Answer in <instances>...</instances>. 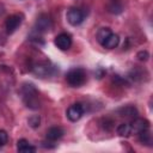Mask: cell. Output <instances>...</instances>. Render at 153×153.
I'll return each instance as SVG.
<instances>
[{
  "mask_svg": "<svg viewBox=\"0 0 153 153\" xmlns=\"http://www.w3.org/2000/svg\"><path fill=\"white\" fill-rule=\"evenodd\" d=\"M22 93H23V100L27 108L32 110H36L39 108L37 90L32 84H24V86L22 87Z\"/></svg>",
  "mask_w": 153,
  "mask_h": 153,
  "instance_id": "obj_1",
  "label": "cell"
},
{
  "mask_svg": "<svg viewBox=\"0 0 153 153\" xmlns=\"http://www.w3.org/2000/svg\"><path fill=\"white\" fill-rule=\"evenodd\" d=\"M67 82L73 87H80L86 82V72L82 68H73L66 74Z\"/></svg>",
  "mask_w": 153,
  "mask_h": 153,
  "instance_id": "obj_2",
  "label": "cell"
},
{
  "mask_svg": "<svg viewBox=\"0 0 153 153\" xmlns=\"http://www.w3.org/2000/svg\"><path fill=\"white\" fill-rule=\"evenodd\" d=\"M66 18H67V22L73 25V26H76V25H80L84 19H85V13L80 10V8H76V7H72L68 10L67 14H66Z\"/></svg>",
  "mask_w": 153,
  "mask_h": 153,
  "instance_id": "obj_3",
  "label": "cell"
},
{
  "mask_svg": "<svg viewBox=\"0 0 153 153\" xmlns=\"http://www.w3.org/2000/svg\"><path fill=\"white\" fill-rule=\"evenodd\" d=\"M51 19L49 16L47 14H39L36 19V23H35V30L38 32V33H43V32H48L50 29H51Z\"/></svg>",
  "mask_w": 153,
  "mask_h": 153,
  "instance_id": "obj_4",
  "label": "cell"
},
{
  "mask_svg": "<svg viewBox=\"0 0 153 153\" xmlns=\"http://www.w3.org/2000/svg\"><path fill=\"white\" fill-rule=\"evenodd\" d=\"M31 71L35 75L37 76H41V78H45V76H49L54 73V67L50 66L49 63H45V62H39V63H36L31 67Z\"/></svg>",
  "mask_w": 153,
  "mask_h": 153,
  "instance_id": "obj_5",
  "label": "cell"
},
{
  "mask_svg": "<svg viewBox=\"0 0 153 153\" xmlns=\"http://www.w3.org/2000/svg\"><path fill=\"white\" fill-rule=\"evenodd\" d=\"M84 114V106L80 104V103H75V104H72L67 111H66V115H67V118L72 122H76L81 118Z\"/></svg>",
  "mask_w": 153,
  "mask_h": 153,
  "instance_id": "obj_6",
  "label": "cell"
},
{
  "mask_svg": "<svg viewBox=\"0 0 153 153\" xmlns=\"http://www.w3.org/2000/svg\"><path fill=\"white\" fill-rule=\"evenodd\" d=\"M55 44L61 50H68L72 45V37L67 32H62L55 37Z\"/></svg>",
  "mask_w": 153,
  "mask_h": 153,
  "instance_id": "obj_7",
  "label": "cell"
},
{
  "mask_svg": "<svg viewBox=\"0 0 153 153\" xmlns=\"http://www.w3.org/2000/svg\"><path fill=\"white\" fill-rule=\"evenodd\" d=\"M22 20L23 19H22L20 14H12V16H10L6 19V23H5L7 33H13L19 27V25L22 24Z\"/></svg>",
  "mask_w": 153,
  "mask_h": 153,
  "instance_id": "obj_8",
  "label": "cell"
},
{
  "mask_svg": "<svg viewBox=\"0 0 153 153\" xmlns=\"http://www.w3.org/2000/svg\"><path fill=\"white\" fill-rule=\"evenodd\" d=\"M130 124V131L131 134H139L140 131L147 130L149 128V122L145 118H134V121Z\"/></svg>",
  "mask_w": 153,
  "mask_h": 153,
  "instance_id": "obj_9",
  "label": "cell"
},
{
  "mask_svg": "<svg viewBox=\"0 0 153 153\" xmlns=\"http://www.w3.org/2000/svg\"><path fill=\"white\" fill-rule=\"evenodd\" d=\"M118 43H120V37H118L116 33L111 32V33L100 43V45L104 47V48H106V49H114V48H116V47L118 45Z\"/></svg>",
  "mask_w": 153,
  "mask_h": 153,
  "instance_id": "obj_10",
  "label": "cell"
},
{
  "mask_svg": "<svg viewBox=\"0 0 153 153\" xmlns=\"http://www.w3.org/2000/svg\"><path fill=\"white\" fill-rule=\"evenodd\" d=\"M47 140L49 141H57L63 136V129L61 127H51L47 130Z\"/></svg>",
  "mask_w": 153,
  "mask_h": 153,
  "instance_id": "obj_11",
  "label": "cell"
},
{
  "mask_svg": "<svg viewBox=\"0 0 153 153\" xmlns=\"http://www.w3.org/2000/svg\"><path fill=\"white\" fill-rule=\"evenodd\" d=\"M17 149H18V152H22V153H33V152H36V147H33L25 139L18 140V142H17Z\"/></svg>",
  "mask_w": 153,
  "mask_h": 153,
  "instance_id": "obj_12",
  "label": "cell"
},
{
  "mask_svg": "<svg viewBox=\"0 0 153 153\" xmlns=\"http://www.w3.org/2000/svg\"><path fill=\"white\" fill-rule=\"evenodd\" d=\"M121 116H123V117H127V118H136V116H137V109L135 108V106H133V105H127V106H123V108H121V109H118V111H117Z\"/></svg>",
  "mask_w": 153,
  "mask_h": 153,
  "instance_id": "obj_13",
  "label": "cell"
},
{
  "mask_svg": "<svg viewBox=\"0 0 153 153\" xmlns=\"http://www.w3.org/2000/svg\"><path fill=\"white\" fill-rule=\"evenodd\" d=\"M139 140H140V142L143 143V145L152 146V135H151V133L148 131V129L139 133Z\"/></svg>",
  "mask_w": 153,
  "mask_h": 153,
  "instance_id": "obj_14",
  "label": "cell"
},
{
  "mask_svg": "<svg viewBox=\"0 0 153 153\" xmlns=\"http://www.w3.org/2000/svg\"><path fill=\"white\" fill-rule=\"evenodd\" d=\"M117 134L121 135V136H129L131 134L130 131V124L129 123H121L118 127H117Z\"/></svg>",
  "mask_w": 153,
  "mask_h": 153,
  "instance_id": "obj_15",
  "label": "cell"
},
{
  "mask_svg": "<svg viewBox=\"0 0 153 153\" xmlns=\"http://www.w3.org/2000/svg\"><path fill=\"white\" fill-rule=\"evenodd\" d=\"M111 32H112V31H111L109 27H100V29L98 30V32H97V36H96V37H97V41L99 42V44H100Z\"/></svg>",
  "mask_w": 153,
  "mask_h": 153,
  "instance_id": "obj_16",
  "label": "cell"
},
{
  "mask_svg": "<svg viewBox=\"0 0 153 153\" xmlns=\"http://www.w3.org/2000/svg\"><path fill=\"white\" fill-rule=\"evenodd\" d=\"M27 123H29V126H30L31 128L36 129V128H38V127H39V123H41V117H39L38 115H32V116H30V117H29Z\"/></svg>",
  "mask_w": 153,
  "mask_h": 153,
  "instance_id": "obj_17",
  "label": "cell"
},
{
  "mask_svg": "<svg viewBox=\"0 0 153 153\" xmlns=\"http://www.w3.org/2000/svg\"><path fill=\"white\" fill-rule=\"evenodd\" d=\"M109 11L111 13H120L122 11V5L118 4L117 1H112V4L109 6Z\"/></svg>",
  "mask_w": 153,
  "mask_h": 153,
  "instance_id": "obj_18",
  "label": "cell"
},
{
  "mask_svg": "<svg viewBox=\"0 0 153 153\" xmlns=\"http://www.w3.org/2000/svg\"><path fill=\"white\" fill-rule=\"evenodd\" d=\"M7 141H8V134L5 130L0 129V147L5 146L7 143Z\"/></svg>",
  "mask_w": 153,
  "mask_h": 153,
  "instance_id": "obj_19",
  "label": "cell"
},
{
  "mask_svg": "<svg viewBox=\"0 0 153 153\" xmlns=\"http://www.w3.org/2000/svg\"><path fill=\"white\" fill-rule=\"evenodd\" d=\"M136 56H137V59H139L140 61H147L148 57H149V55H148V53H147L146 50H141V51H139Z\"/></svg>",
  "mask_w": 153,
  "mask_h": 153,
  "instance_id": "obj_20",
  "label": "cell"
},
{
  "mask_svg": "<svg viewBox=\"0 0 153 153\" xmlns=\"http://www.w3.org/2000/svg\"><path fill=\"white\" fill-rule=\"evenodd\" d=\"M103 123H104L103 127H104L106 130H111L112 127H114V121H111V120H109V118H105V120L103 121Z\"/></svg>",
  "mask_w": 153,
  "mask_h": 153,
  "instance_id": "obj_21",
  "label": "cell"
}]
</instances>
